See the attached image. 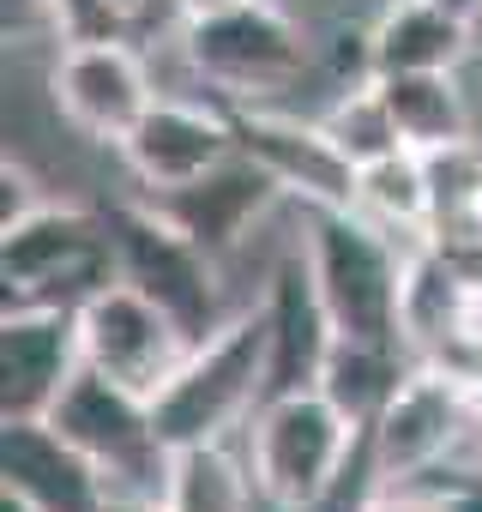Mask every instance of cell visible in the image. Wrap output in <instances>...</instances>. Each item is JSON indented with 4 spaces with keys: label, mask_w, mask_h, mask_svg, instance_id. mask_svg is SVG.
I'll return each mask as SVG.
<instances>
[{
    "label": "cell",
    "mask_w": 482,
    "mask_h": 512,
    "mask_svg": "<svg viewBox=\"0 0 482 512\" xmlns=\"http://www.w3.org/2000/svg\"><path fill=\"white\" fill-rule=\"evenodd\" d=\"M0 278L7 308H79L91 290L115 278V247L103 211L43 205L0 229Z\"/></svg>",
    "instance_id": "3957f363"
},
{
    "label": "cell",
    "mask_w": 482,
    "mask_h": 512,
    "mask_svg": "<svg viewBox=\"0 0 482 512\" xmlns=\"http://www.w3.org/2000/svg\"><path fill=\"white\" fill-rule=\"evenodd\" d=\"M380 97L410 151H440L470 139V97L458 73H380Z\"/></svg>",
    "instance_id": "ac0fdd59"
},
{
    "label": "cell",
    "mask_w": 482,
    "mask_h": 512,
    "mask_svg": "<svg viewBox=\"0 0 482 512\" xmlns=\"http://www.w3.org/2000/svg\"><path fill=\"white\" fill-rule=\"evenodd\" d=\"M470 49V19L434 7V0H386L374 13V73H458Z\"/></svg>",
    "instance_id": "2e32d148"
},
{
    "label": "cell",
    "mask_w": 482,
    "mask_h": 512,
    "mask_svg": "<svg viewBox=\"0 0 482 512\" xmlns=\"http://www.w3.org/2000/svg\"><path fill=\"white\" fill-rule=\"evenodd\" d=\"M302 235H308V266L326 296V314L338 338L362 344H404V266L410 253L368 223L362 211H308L302 205Z\"/></svg>",
    "instance_id": "7a4b0ae2"
},
{
    "label": "cell",
    "mask_w": 482,
    "mask_h": 512,
    "mask_svg": "<svg viewBox=\"0 0 482 512\" xmlns=\"http://www.w3.org/2000/svg\"><path fill=\"white\" fill-rule=\"evenodd\" d=\"M181 61L199 85L217 91V103L241 109L308 73V37L278 0H248L223 19L181 25Z\"/></svg>",
    "instance_id": "8992f818"
},
{
    "label": "cell",
    "mask_w": 482,
    "mask_h": 512,
    "mask_svg": "<svg viewBox=\"0 0 482 512\" xmlns=\"http://www.w3.org/2000/svg\"><path fill=\"white\" fill-rule=\"evenodd\" d=\"M241 151L266 163V175L308 211H356V181L362 169L332 145V133L314 115H284L266 103H241L235 109Z\"/></svg>",
    "instance_id": "9c48e42d"
},
{
    "label": "cell",
    "mask_w": 482,
    "mask_h": 512,
    "mask_svg": "<svg viewBox=\"0 0 482 512\" xmlns=\"http://www.w3.org/2000/svg\"><path fill=\"white\" fill-rule=\"evenodd\" d=\"M416 356L404 344H362V338H338L326 368H320V392L362 428L380 422V410L398 398V386L410 380Z\"/></svg>",
    "instance_id": "d6986e66"
},
{
    "label": "cell",
    "mask_w": 482,
    "mask_h": 512,
    "mask_svg": "<svg viewBox=\"0 0 482 512\" xmlns=\"http://www.w3.org/2000/svg\"><path fill=\"white\" fill-rule=\"evenodd\" d=\"M314 121L332 133V145H338L356 169H368V163H380V157H392V151H410V145L398 139V121H392L386 97H380V79L338 91Z\"/></svg>",
    "instance_id": "44dd1931"
},
{
    "label": "cell",
    "mask_w": 482,
    "mask_h": 512,
    "mask_svg": "<svg viewBox=\"0 0 482 512\" xmlns=\"http://www.w3.org/2000/svg\"><path fill=\"white\" fill-rule=\"evenodd\" d=\"M464 440H476L470 422V392L434 368H410V380L398 386V398L380 410L374 422V446H380V470L386 482H410L434 464H446Z\"/></svg>",
    "instance_id": "8fae6325"
},
{
    "label": "cell",
    "mask_w": 482,
    "mask_h": 512,
    "mask_svg": "<svg viewBox=\"0 0 482 512\" xmlns=\"http://www.w3.org/2000/svg\"><path fill=\"white\" fill-rule=\"evenodd\" d=\"M0 512H43V506H31V500L13 494V488H0Z\"/></svg>",
    "instance_id": "4316f807"
},
{
    "label": "cell",
    "mask_w": 482,
    "mask_h": 512,
    "mask_svg": "<svg viewBox=\"0 0 482 512\" xmlns=\"http://www.w3.org/2000/svg\"><path fill=\"white\" fill-rule=\"evenodd\" d=\"M434 7H446V13H458V19H482V0H434Z\"/></svg>",
    "instance_id": "484cf974"
},
{
    "label": "cell",
    "mask_w": 482,
    "mask_h": 512,
    "mask_svg": "<svg viewBox=\"0 0 482 512\" xmlns=\"http://www.w3.org/2000/svg\"><path fill=\"white\" fill-rule=\"evenodd\" d=\"M55 43H133V19L115 0H55Z\"/></svg>",
    "instance_id": "7402d4cb"
},
{
    "label": "cell",
    "mask_w": 482,
    "mask_h": 512,
    "mask_svg": "<svg viewBox=\"0 0 482 512\" xmlns=\"http://www.w3.org/2000/svg\"><path fill=\"white\" fill-rule=\"evenodd\" d=\"M157 73L145 67V55L133 43H67L55 49L49 61V103L55 115L97 139V145H115L145 121V109L157 103Z\"/></svg>",
    "instance_id": "ba28073f"
},
{
    "label": "cell",
    "mask_w": 482,
    "mask_h": 512,
    "mask_svg": "<svg viewBox=\"0 0 482 512\" xmlns=\"http://www.w3.org/2000/svg\"><path fill=\"white\" fill-rule=\"evenodd\" d=\"M241 151L235 133V109L229 103H193V97H157L145 109V121L121 139V163L145 193H169L187 187L199 175H211L217 163H229Z\"/></svg>",
    "instance_id": "30bf717a"
},
{
    "label": "cell",
    "mask_w": 482,
    "mask_h": 512,
    "mask_svg": "<svg viewBox=\"0 0 482 512\" xmlns=\"http://www.w3.org/2000/svg\"><path fill=\"white\" fill-rule=\"evenodd\" d=\"M115 7H121V13H127V19H133V25H139V19H145V13H151V7H157V0H115Z\"/></svg>",
    "instance_id": "83f0119b"
},
{
    "label": "cell",
    "mask_w": 482,
    "mask_h": 512,
    "mask_svg": "<svg viewBox=\"0 0 482 512\" xmlns=\"http://www.w3.org/2000/svg\"><path fill=\"white\" fill-rule=\"evenodd\" d=\"M476 464H482V440H476Z\"/></svg>",
    "instance_id": "f546056e"
},
{
    "label": "cell",
    "mask_w": 482,
    "mask_h": 512,
    "mask_svg": "<svg viewBox=\"0 0 482 512\" xmlns=\"http://www.w3.org/2000/svg\"><path fill=\"white\" fill-rule=\"evenodd\" d=\"M103 512H169V506H145V500H109Z\"/></svg>",
    "instance_id": "f1b7e54d"
},
{
    "label": "cell",
    "mask_w": 482,
    "mask_h": 512,
    "mask_svg": "<svg viewBox=\"0 0 482 512\" xmlns=\"http://www.w3.org/2000/svg\"><path fill=\"white\" fill-rule=\"evenodd\" d=\"M103 223H109V247H115V272H121L127 284H139L145 296H157V302L187 326L193 344L211 338V332L235 314V308L223 302V272H217V260H211L193 235H181L151 199H121V205L103 211Z\"/></svg>",
    "instance_id": "5b68a950"
},
{
    "label": "cell",
    "mask_w": 482,
    "mask_h": 512,
    "mask_svg": "<svg viewBox=\"0 0 482 512\" xmlns=\"http://www.w3.org/2000/svg\"><path fill=\"white\" fill-rule=\"evenodd\" d=\"M181 235H193L211 260H223L229 247L248 241L290 193L266 175V163H254L248 151H235L229 163H217L211 175L187 181V187H169V193H145Z\"/></svg>",
    "instance_id": "7c38bea8"
},
{
    "label": "cell",
    "mask_w": 482,
    "mask_h": 512,
    "mask_svg": "<svg viewBox=\"0 0 482 512\" xmlns=\"http://www.w3.org/2000/svg\"><path fill=\"white\" fill-rule=\"evenodd\" d=\"M79 350H85V368H97L103 380L139 398H157L175 380V368L193 356V338L157 296H145L115 272L103 290L79 302Z\"/></svg>",
    "instance_id": "52a82bcc"
},
{
    "label": "cell",
    "mask_w": 482,
    "mask_h": 512,
    "mask_svg": "<svg viewBox=\"0 0 482 512\" xmlns=\"http://www.w3.org/2000/svg\"><path fill=\"white\" fill-rule=\"evenodd\" d=\"M368 512H440V506H434L428 494L404 488V482H386V488H380V500H374Z\"/></svg>",
    "instance_id": "cb8c5ba5"
},
{
    "label": "cell",
    "mask_w": 482,
    "mask_h": 512,
    "mask_svg": "<svg viewBox=\"0 0 482 512\" xmlns=\"http://www.w3.org/2000/svg\"><path fill=\"white\" fill-rule=\"evenodd\" d=\"M266 506L248 446L241 434L205 440V446H175V476H169V512H254Z\"/></svg>",
    "instance_id": "e0dca14e"
},
{
    "label": "cell",
    "mask_w": 482,
    "mask_h": 512,
    "mask_svg": "<svg viewBox=\"0 0 482 512\" xmlns=\"http://www.w3.org/2000/svg\"><path fill=\"white\" fill-rule=\"evenodd\" d=\"M356 211L368 223H380L386 235H422L428 241V223H434V181H428V163L422 151H392L380 163L362 169L356 181Z\"/></svg>",
    "instance_id": "ffe728a7"
},
{
    "label": "cell",
    "mask_w": 482,
    "mask_h": 512,
    "mask_svg": "<svg viewBox=\"0 0 482 512\" xmlns=\"http://www.w3.org/2000/svg\"><path fill=\"white\" fill-rule=\"evenodd\" d=\"M79 368V308H7L0 320V416H49Z\"/></svg>",
    "instance_id": "4fadbf2b"
},
{
    "label": "cell",
    "mask_w": 482,
    "mask_h": 512,
    "mask_svg": "<svg viewBox=\"0 0 482 512\" xmlns=\"http://www.w3.org/2000/svg\"><path fill=\"white\" fill-rule=\"evenodd\" d=\"M266 374H272V326H266V308L254 302V308H235L211 338L193 344L175 380L151 398V422L169 446L229 440L266 404Z\"/></svg>",
    "instance_id": "6da1fadb"
},
{
    "label": "cell",
    "mask_w": 482,
    "mask_h": 512,
    "mask_svg": "<svg viewBox=\"0 0 482 512\" xmlns=\"http://www.w3.org/2000/svg\"><path fill=\"white\" fill-rule=\"evenodd\" d=\"M0 470L7 482L43 512H103V470L43 416H7V434H0Z\"/></svg>",
    "instance_id": "9a60e30c"
},
{
    "label": "cell",
    "mask_w": 482,
    "mask_h": 512,
    "mask_svg": "<svg viewBox=\"0 0 482 512\" xmlns=\"http://www.w3.org/2000/svg\"><path fill=\"white\" fill-rule=\"evenodd\" d=\"M266 326H272V374H266V398H284V392H308L320 386V368L338 344V326L326 314V296L314 284V266H308V235L278 260L272 284H266Z\"/></svg>",
    "instance_id": "5bb4252c"
},
{
    "label": "cell",
    "mask_w": 482,
    "mask_h": 512,
    "mask_svg": "<svg viewBox=\"0 0 482 512\" xmlns=\"http://www.w3.org/2000/svg\"><path fill=\"white\" fill-rule=\"evenodd\" d=\"M356 434H362V422H350L320 386H308V392L266 398L254 410V422L241 428V446H248V464H254V482H260L266 506L302 512L338 476Z\"/></svg>",
    "instance_id": "277c9868"
},
{
    "label": "cell",
    "mask_w": 482,
    "mask_h": 512,
    "mask_svg": "<svg viewBox=\"0 0 482 512\" xmlns=\"http://www.w3.org/2000/svg\"><path fill=\"white\" fill-rule=\"evenodd\" d=\"M49 199L37 193V181H31V169H25V157H13L7 151V169H0V229L7 223H19V217H31V211H43Z\"/></svg>",
    "instance_id": "603a6c76"
},
{
    "label": "cell",
    "mask_w": 482,
    "mask_h": 512,
    "mask_svg": "<svg viewBox=\"0 0 482 512\" xmlns=\"http://www.w3.org/2000/svg\"><path fill=\"white\" fill-rule=\"evenodd\" d=\"M235 7H248V0H169V13H175L181 25H199V19H223V13H235Z\"/></svg>",
    "instance_id": "d4e9b609"
}]
</instances>
